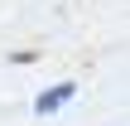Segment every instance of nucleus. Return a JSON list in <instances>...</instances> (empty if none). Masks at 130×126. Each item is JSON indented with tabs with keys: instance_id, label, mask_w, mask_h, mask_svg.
<instances>
[{
	"instance_id": "obj_1",
	"label": "nucleus",
	"mask_w": 130,
	"mask_h": 126,
	"mask_svg": "<svg viewBox=\"0 0 130 126\" xmlns=\"http://www.w3.org/2000/svg\"><path fill=\"white\" fill-rule=\"evenodd\" d=\"M72 97H77V83H53V87H43L34 97V117H58Z\"/></svg>"
}]
</instances>
